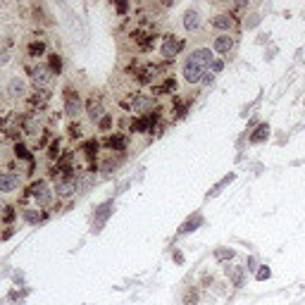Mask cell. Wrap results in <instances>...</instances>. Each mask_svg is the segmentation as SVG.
<instances>
[{
  "label": "cell",
  "mask_w": 305,
  "mask_h": 305,
  "mask_svg": "<svg viewBox=\"0 0 305 305\" xmlns=\"http://www.w3.org/2000/svg\"><path fill=\"white\" fill-rule=\"evenodd\" d=\"M45 53V43L43 41H31L29 43V57H41Z\"/></svg>",
  "instance_id": "cell-16"
},
{
  "label": "cell",
  "mask_w": 305,
  "mask_h": 305,
  "mask_svg": "<svg viewBox=\"0 0 305 305\" xmlns=\"http://www.w3.org/2000/svg\"><path fill=\"white\" fill-rule=\"evenodd\" d=\"M191 62H196V65H200L203 69H208V67L213 65V60H215V55L210 48H198V50H193L191 53V57H188Z\"/></svg>",
  "instance_id": "cell-6"
},
{
  "label": "cell",
  "mask_w": 305,
  "mask_h": 305,
  "mask_svg": "<svg viewBox=\"0 0 305 305\" xmlns=\"http://www.w3.org/2000/svg\"><path fill=\"white\" fill-rule=\"evenodd\" d=\"M107 215H110V203H105V205L100 208V213H98V226L103 224V219H105Z\"/></svg>",
  "instance_id": "cell-24"
},
{
  "label": "cell",
  "mask_w": 305,
  "mask_h": 305,
  "mask_svg": "<svg viewBox=\"0 0 305 305\" xmlns=\"http://www.w3.org/2000/svg\"><path fill=\"white\" fill-rule=\"evenodd\" d=\"M14 155H17L19 160H31V155H29L27 146H22V143H17V146H14Z\"/></svg>",
  "instance_id": "cell-22"
},
{
  "label": "cell",
  "mask_w": 305,
  "mask_h": 305,
  "mask_svg": "<svg viewBox=\"0 0 305 305\" xmlns=\"http://www.w3.org/2000/svg\"><path fill=\"white\" fill-rule=\"evenodd\" d=\"M222 60H213V65H210V72H213V74H217V72H222Z\"/></svg>",
  "instance_id": "cell-27"
},
{
  "label": "cell",
  "mask_w": 305,
  "mask_h": 305,
  "mask_svg": "<svg viewBox=\"0 0 305 305\" xmlns=\"http://www.w3.org/2000/svg\"><path fill=\"white\" fill-rule=\"evenodd\" d=\"M86 115H88V120H91V122L103 120V117H105L103 100H100V98H95V95H91V100H88V105H86Z\"/></svg>",
  "instance_id": "cell-7"
},
{
  "label": "cell",
  "mask_w": 305,
  "mask_h": 305,
  "mask_svg": "<svg viewBox=\"0 0 305 305\" xmlns=\"http://www.w3.org/2000/svg\"><path fill=\"white\" fill-rule=\"evenodd\" d=\"M2 217H5L7 222H10V219H14V210H12V208H5V213H2Z\"/></svg>",
  "instance_id": "cell-30"
},
{
  "label": "cell",
  "mask_w": 305,
  "mask_h": 305,
  "mask_svg": "<svg viewBox=\"0 0 305 305\" xmlns=\"http://www.w3.org/2000/svg\"><path fill=\"white\" fill-rule=\"evenodd\" d=\"M215 255H217L219 260H224V258H231V255H234V251H217Z\"/></svg>",
  "instance_id": "cell-29"
},
{
  "label": "cell",
  "mask_w": 305,
  "mask_h": 305,
  "mask_svg": "<svg viewBox=\"0 0 305 305\" xmlns=\"http://www.w3.org/2000/svg\"><path fill=\"white\" fill-rule=\"evenodd\" d=\"M213 79H215L213 72H205V74H203V84H213Z\"/></svg>",
  "instance_id": "cell-31"
},
{
  "label": "cell",
  "mask_w": 305,
  "mask_h": 305,
  "mask_svg": "<svg viewBox=\"0 0 305 305\" xmlns=\"http://www.w3.org/2000/svg\"><path fill=\"white\" fill-rule=\"evenodd\" d=\"M181 48H184V39H179L176 34H167L165 43H162V57L165 60H174L176 55L181 53Z\"/></svg>",
  "instance_id": "cell-3"
},
{
  "label": "cell",
  "mask_w": 305,
  "mask_h": 305,
  "mask_svg": "<svg viewBox=\"0 0 305 305\" xmlns=\"http://www.w3.org/2000/svg\"><path fill=\"white\" fill-rule=\"evenodd\" d=\"M22 217L27 219L29 224H36V222H41V213H39V210H24V213H22Z\"/></svg>",
  "instance_id": "cell-21"
},
{
  "label": "cell",
  "mask_w": 305,
  "mask_h": 305,
  "mask_svg": "<svg viewBox=\"0 0 305 305\" xmlns=\"http://www.w3.org/2000/svg\"><path fill=\"white\" fill-rule=\"evenodd\" d=\"M210 24H213L215 29H219V31H229V29L234 27V17H231V14H217Z\"/></svg>",
  "instance_id": "cell-13"
},
{
  "label": "cell",
  "mask_w": 305,
  "mask_h": 305,
  "mask_svg": "<svg viewBox=\"0 0 305 305\" xmlns=\"http://www.w3.org/2000/svg\"><path fill=\"white\" fill-rule=\"evenodd\" d=\"M7 95L10 98H24L27 95V81L22 77H12L10 84H7Z\"/></svg>",
  "instance_id": "cell-9"
},
{
  "label": "cell",
  "mask_w": 305,
  "mask_h": 305,
  "mask_svg": "<svg viewBox=\"0 0 305 305\" xmlns=\"http://www.w3.org/2000/svg\"><path fill=\"white\" fill-rule=\"evenodd\" d=\"M31 193H34V198H36V203H39L41 208H48L53 203V191H50V186L45 184V181H36V184L31 186Z\"/></svg>",
  "instance_id": "cell-4"
},
{
  "label": "cell",
  "mask_w": 305,
  "mask_h": 305,
  "mask_svg": "<svg viewBox=\"0 0 305 305\" xmlns=\"http://www.w3.org/2000/svg\"><path fill=\"white\" fill-rule=\"evenodd\" d=\"M0 155H2V146H0Z\"/></svg>",
  "instance_id": "cell-33"
},
{
  "label": "cell",
  "mask_w": 305,
  "mask_h": 305,
  "mask_svg": "<svg viewBox=\"0 0 305 305\" xmlns=\"http://www.w3.org/2000/svg\"><path fill=\"white\" fill-rule=\"evenodd\" d=\"M267 133H269V127H267V124H260V127L255 129V133L251 136V141L253 143H260V141H265L267 138Z\"/></svg>",
  "instance_id": "cell-18"
},
{
  "label": "cell",
  "mask_w": 305,
  "mask_h": 305,
  "mask_svg": "<svg viewBox=\"0 0 305 305\" xmlns=\"http://www.w3.org/2000/svg\"><path fill=\"white\" fill-rule=\"evenodd\" d=\"M269 277V269H260V272H258V279H267Z\"/></svg>",
  "instance_id": "cell-32"
},
{
  "label": "cell",
  "mask_w": 305,
  "mask_h": 305,
  "mask_svg": "<svg viewBox=\"0 0 305 305\" xmlns=\"http://www.w3.org/2000/svg\"><path fill=\"white\" fill-rule=\"evenodd\" d=\"M31 77H34V84H36V88L41 91H45V88H50L53 86V72H50V67L48 65H36L31 67Z\"/></svg>",
  "instance_id": "cell-1"
},
{
  "label": "cell",
  "mask_w": 305,
  "mask_h": 305,
  "mask_svg": "<svg viewBox=\"0 0 305 305\" xmlns=\"http://www.w3.org/2000/svg\"><path fill=\"white\" fill-rule=\"evenodd\" d=\"M129 107H131L133 112H148L153 107V98L143 95V93H136V95H131V100H129Z\"/></svg>",
  "instance_id": "cell-8"
},
{
  "label": "cell",
  "mask_w": 305,
  "mask_h": 305,
  "mask_svg": "<svg viewBox=\"0 0 305 305\" xmlns=\"http://www.w3.org/2000/svg\"><path fill=\"white\" fill-rule=\"evenodd\" d=\"M174 88H176V81H174L172 77H167V79H165V84L155 88V93H158V95H162V93H170V91H174Z\"/></svg>",
  "instance_id": "cell-19"
},
{
  "label": "cell",
  "mask_w": 305,
  "mask_h": 305,
  "mask_svg": "<svg viewBox=\"0 0 305 305\" xmlns=\"http://www.w3.org/2000/svg\"><path fill=\"white\" fill-rule=\"evenodd\" d=\"M48 155L53 160L60 158V141H53V146H50V150H48Z\"/></svg>",
  "instance_id": "cell-25"
},
{
  "label": "cell",
  "mask_w": 305,
  "mask_h": 305,
  "mask_svg": "<svg viewBox=\"0 0 305 305\" xmlns=\"http://www.w3.org/2000/svg\"><path fill=\"white\" fill-rule=\"evenodd\" d=\"M69 136H74V138H79V136H81L79 124H72V127H69Z\"/></svg>",
  "instance_id": "cell-28"
},
{
  "label": "cell",
  "mask_w": 305,
  "mask_h": 305,
  "mask_svg": "<svg viewBox=\"0 0 305 305\" xmlns=\"http://www.w3.org/2000/svg\"><path fill=\"white\" fill-rule=\"evenodd\" d=\"M184 27L188 29V31H198L200 14L196 12V10H186V12H184Z\"/></svg>",
  "instance_id": "cell-14"
},
{
  "label": "cell",
  "mask_w": 305,
  "mask_h": 305,
  "mask_svg": "<svg viewBox=\"0 0 305 305\" xmlns=\"http://www.w3.org/2000/svg\"><path fill=\"white\" fill-rule=\"evenodd\" d=\"M22 131L27 133V136H39L41 133V122L36 115H27V117H22Z\"/></svg>",
  "instance_id": "cell-11"
},
{
  "label": "cell",
  "mask_w": 305,
  "mask_h": 305,
  "mask_svg": "<svg viewBox=\"0 0 305 305\" xmlns=\"http://www.w3.org/2000/svg\"><path fill=\"white\" fill-rule=\"evenodd\" d=\"M127 143H129V141H127V136H122V133H115V136L107 138V146L112 148V150H117V153H122V150L127 148Z\"/></svg>",
  "instance_id": "cell-15"
},
{
  "label": "cell",
  "mask_w": 305,
  "mask_h": 305,
  "mask_svg": "<svg viewBox=\"0 0 305 305\" xmlns=\"http://www.w3.org/2000/svg\"><path fill=\"white\" fill-rule=\"evenodd\" d=\"M19 186V176L14 172H0V193H10Z\"/></svg>",
  "instance_id": "cell-10"
},
{
  "label": "cell",
  "mask_w": 305,
  "mask_h": 305,
  "mask_svg": "<svg viewBox=\"0 0 305 305\" xmlns=\"http://www.w3.org/2000/svg\"><path fill=\"white\" fill-rule=\"evenodd\" d=\"M50 72H53V74H60V69H62V57H60V55L55 53V55H50Z\"/></svg>",
  "instance_id": "cell-20"
},
{
  "label": "cell",
  "mask_w": 305,
  "mask_h": 305,
  "mask_svg": "<svg viewBox=\"0 0 305 305\" xmlns=\"http://www.w3.org/2000/svg\"><path fill=\"white\" fill-rule=\"evenodd\" d=\"M110 127H112V115H105V117L100 120V129H103V131H107Z\"/></svg>",
  "instance_id": "cell-26"
},
{
  "label": "cell",
  "mask_w": 305,
  "mask_h": 305,
  "mask_svg": "<svg viewBox=\"0 0 305 305\" xmlns=\"http://www.w3.org/2000/svg\"><path fill=\"white\" fill-rule=\"evenodd\" d=\"M226 274L231 277V281H234L236 286L243 284V267H226Z\"/></svg>",
  "instance_id": "cell-17"
},
{
  "label": "cell",
  "mask_w": 305,
  "mask_h": 305,
  "mask_svg": "<svg viewBox=\"0 0 305 305\" xmlns=\"http://www.w3.org/2000/svg\"><path fill=\"white\" fill-rule=\"evenodd\" d=\"M213 48L217 50V53H222V55L231 53V50H234V39H231L229 34H222V36H217V39H215Z\"/></svg>",
  "instance_id": "cell-12"
},
{
  "label": "cell",
  "mask_w": 305,
  "mask_h": 305,
  "mask_svg": "<svg viewBox=\"0 0 305 305\" xmlns=\"http://www.w3.org/2000/svg\"><path fill=\"white\" fill-rule=\"evenodd\" d=\"M84 153H86L88 158H93V155L98 153V143H95V141H88V143L84 146Z\"/></svg>",
  "instance_id": "cell-23"
},
{
  "label": "cell",
  "mask_w": 305,
  "mask_h": 305,
  "mask_svg": "<svg viewBox=\"0 0 305 305\" xmlns=\"http://www.w3.org/2000/svg\"><path fill=\"white\" fill-rule=\"evenodd\" d=\"M65 112L72 120H77L81 115V95H79V91H74L72 86L65 88Z\"/></svg>",
  "instance_id": "cell-2"
},
{
  "label": "cell",
  "mask_w": 305,
  "mask_h": 305,
  "mask_svg": "<svg viewBox=\"0 0 305 305\" xmlns=\"http://www.w3.org/2000/svg\"><path fill=\"white\" fill-rule=\"evenodd\" d=\"M184 81H188V84H198V81H203V74H205V69L200 65H196V62H191V60H186L184 65Z\"/></svg>",
  "instance_id": "cell-5"
}]
</instances>
